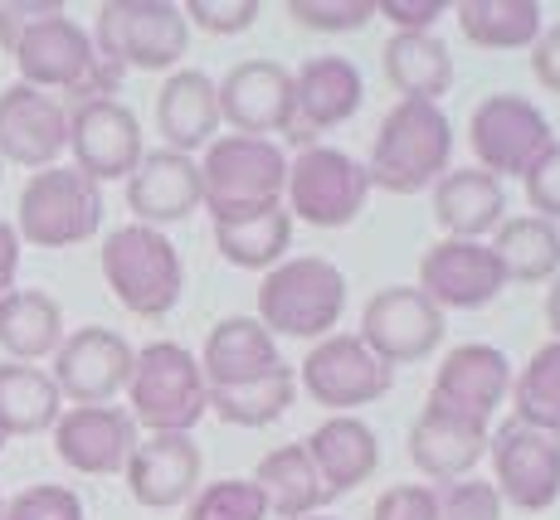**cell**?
<instances>
[{
    "label": "cell",
    "mask_w": 560,
    "mask_h": 520,
    "mask_svg": "<svg viewBox=\"0 0 560 520\" xmlns=\"http://www.w3.org/2000/svg\"><path fill=\"white\" fill-rule=\"evenodd\" d=\"M10 54L20 83L35 93H69L79 103H93V97H113L122 83V73L103 59L79 20L63 15V5H15Z\"/></svg>",
    "instance_id": "6da1fadb"
},
{
    "label": "cell",
    "mask_w": 560,
    "mask_h": 520,
    "mask_svg": "<svg viewBox=\"0 0 560 520\" xmlns=\"http://www.w3.org/2000/svg\"><path fill=\"white\" fill-rule=\"evenodd\" d=\"M454 161V122L439 103H395L375 132L365 180L385 194H415L434 186Z\"/></svg>",
    "instance_id": "7a4b0ae2"
},
{
    "label": "cell",
    "mask_w": 560,
    "mask_h": 520,
    "mask_svg": "<svg viewBox=\"0 0 560 520\" xmlns=\"http://www.w3.org/2000/svg\"><path fill=\"white\" fill-rule=\"evenodd\" d=\"M127 414L147 433H190L210 414V389H205L200 361L176 341H152L137 351L127 375Z\"/></svg>",
    "instance_id": "3957f363"
},
{
    "label": "cell",
    "mask_w": 560,
    "mask_h": 520,
    "mask_svg": "<svg viewBox=\"0 0 560 520\" xmlns=\"http://www.w3.org/2000/svg\"><path fill=\"white\" fill-rule=\"evenodd\" d=\"M341 311H347V277L327 258H283L258 287V321L268 335L327 341Z\"/></svg>",
    "instance_id": "277c9868"
},
{
    "label": "cell",
    "mask_w": 560,
    "mask_h": 520,
    "mask_svg": "<svg viewBox=\"0 0 560 520\" xmlns=\"http://www.w3.org/2000/svg\"><path fill=\"white\" fill-rule=\"evenodd\" d=\"M103 277L113 297L142 321H161L166 311H176L180 292H186V263H180L176 244L147 224H122L107 234Z\"/></svg>",
    "instance_id": "5b68a950"
},
{
    "label": "cell",
    "mask_w": 560,
    "mask_h": 520,
    "mask_svg": "<svg viewBox=\"0 0 560 520\" xmlns=\"http://www.w3.org/2000/svg\"><path fill=\"white\" fill-rule=\"evenodd\" d=\"M93 45L117 73H166L190 49V25L171 0H107L93 20Z\"/></svg>",
    "instance_id": "8992f818"
},
{
    "label": "cell",
    "mask_w": 560,
    "mask_h": 520,
    "mask_svg": "<svg viewBox=\"0 0 560 520\" xmlns=\"http://www.w3.org/2000/svg\"><path fill=\"white\" fill-rule=\"evenodd\" d=\"M103 224V190L83 170L49 166L35 170L20 190L15 204V234L20 244L35 248H73L89 244Z\"/></svg>",
    "instance_id": "52a82bcc"
},
{
    "label": "cell",
    "mask_w": 560,
    "mask_h": 520,
    "mask_svg": "<svg viewBox=\"0 0 560 520\" xmlns=\"http://www.w3.org/2000/svg\"><path fill=\"white\" fill-rule=\"evenodd\" d=\"M283 186H288V156L273 142H258V137H220V142L205 146L200 190H205V204H210L214 220L283 204Z\"/></svg>",
    "instance_id": "ba28073f"
},
{
    "label": "cell",
    "mask_w": 560,
    "mask_h": 520,
    "mask_svg": "<svg viewBox=\"0 0 560 520\" xmlns=\"http://www.w3.org/2000/svg\"><path fill=\"white\" fill-rule=\"evenodd\" d=\"M283 194H288L283 210L293 214V220L312 224V229H347L365 210L371 180H365L361 161L347 156V151L307 146V151H298V161H288Z\"/></svg>",
    "instance_id": "9c48e42d"
},
{
    "label": "cell",
    "mask_w": 560,
    "mask_h": 520,
    "mask_svg": "<svg viewBox=\"0 0 560 520\" xmlns=\"http://www.w3.org/2000/svg\"><path fill=\"white\" fill-rule=\"evenodd\" d=\"M498 496L516 511H551L560 501V433L508 418L488 442Z\"/></svg>",
    "instance_id": "30bf717a"
},
{
    "label": "cell",
    "mask_w": 560,
    "mask_h": 520,
    "mask_svg": "<svg viewBox=\"0 0 560 520\" xmlns=\"http://www.w3.org/2000/svg\"><path fill=\"white\" fill-rule=\"evenodd\" d=\"M468 142L472 156H478V170L502 180V176H526L556 137L541 107H532L516 93H492L472 107Z\"/></svg>",
    "instance_id": "8fae6325"
},
{
    "label": "cell",
    "mask_w": 560,
    "mask_h": 520,
    "mask_svg": "<svg viewBox=\"0 0 560 520\" xmlns=\"http://www.w3.org/2000/svg\"><path fill=\"white\" fill-rule=\"evenodd\" d=\"M298 379H303L312 404L331 409V414H351V409H365V404H375V399L390 394L395 370L365 351L361 335L337 331V335H327V341L312 345Z\"/></svg>",
    "instance_id": "7c38bea8"
},
{
    "label": "cell",
    "mask_w": 560,
    "mask_h": 520,
    "mask_svg": "<svg viewBox=\"0 0 560 520\" xmlns=\"http://www.w3.org/2000/svg\"><path fill=\"white\" fill-rule=\"evenodd\" d=\"M361 345L395 365H415L444 345V311L419 287H381L361 311Z\"/></svg>",
    "instance_id": "4fadbf2b"
},
{
    "label": "cell",
    "mask_w": 560,
    "mask_h": 520,
    "mask_svg": "<svg viewBox=\"0 0 560 520\" xmlns=\"http://www.w3.org/2000/svg\"><path fill=\"white\" fill-rule=\"evenodd\" d=\"M69 151L73 170L103 186V180H127L142 161V122L117 97H93L69 113Z\"/></svg>",
    "instance_id": "5bb4252c"
},
{
    "label": "cell",
    "mask_w": 560,
    "mask_h": 520,
    "mask_svg": "<svg viewBox=\"0 0 560 520\" xmlns=\"http://www.w3.org/2000/svg\"><path fill=\"white\" fill-rule=\"evenodd\" d=\"M132 361L137 351L127 345V335L107 327H79L73 335H63V345L54 351V385L73 409L113 404L127 389Z\"/></svg>",
    "instance_id": "9a60e30c"
},
{
    "label": "cell",
    "mask_w": 560,
    "mask_h": 520,
    "mask_svg": "<svg viewBox=\"0 0 560 520\" xmlns=\"http://www.w3.org/2000/svg\"><path fill=\"white\" fill-rule=\"evenodd\" d=\"M512 394V361L498 345H454L444 355V365L434 370V389H429V404L448 409V414L468 418V424L492 428V414L508 404Z\"/></svg>",
    "instance_id": "2e32d148"
},
{
    "label": "cell",
    "mask_w": 560,
    "mask_h": 520,
    "mask_svg": "<svg viewBox=\"0 0 560 520\" xmlns=\"http://www.w3.org/2000/svg\"><path fill=\"white\" fill-rule=\"evenodd\" d=\"M361 97L365 83L357 63L341 59V54H317L293 73V122H288L283 137L307 151L322 132L351 122L361 113Z\"/></svg>",
    "instance_id": "e0dca14e"
},
{
    "label": "cell",
    "mask_w": 560,
    "mask_h": 520,
    "mask_svg": "<svg viewBox=\"0 0 560 520\" xmlns=\"http://www.w3.org/2000/svg\"><path fill=\"white\" fill-rule=\"evenodd\" d=\"M508 277L498 268L492 244H463V238H439L419 258V292L439 311H478L502 297Z\"/></svg>",
    "instance_id": "ac0fdd59"
},
{
    "label": "cell",
    "mask_w": 560,
    "mask_h": 520,
    "mask_svg": "<svg viewBox=\"0 0 560 520\" xmlns=\"http://www.w3.org/2000/svg\"><path fill=\"white\" fill-rule=\"evenodd\" d=\"M220 93V122L234 127V137H258L288 132L293 122V73L278 59H244L214 83Z\"/></svg>",
    "instance_id": "d6986e66"
},
{
    "label": "cell",
    "mask_w": 560,
    "mask_h": 520,
    "mask_svg": "<svg viewBox=\"0 0 560 520\" xmlns=\"http://www.w3.org/2000/svg\"><path fill=\"white\" fill-rule=\"evenodd\" d=\"M69 146V113L59 97L10 83L0 93V166L49 170Z\"/></svg>",
    "instance_id": "ffe728a7"
},
{
    "label": "cell",
    "mask_w": 560,
    "mask_h": 520,
    "mask_svg": "<svg viewBox=\"0 0 560 520\" xmlns=\"http://www.w3.org/2000/svg\"><path fill=\"white\" fill-rule=\"evenodd\" d=\"M137 448V424L127 409L117 404H89V409H63L54 424V452L63 468L83 476H117L127 472V458Z\"/></svg>",
    "instance_id": "44dd1931"
},
{
    "label": "cell",
    "mask_w": 560,
    "mask_h": 520,
    "mask_svg": "<svg viewBox=\"0 0 560 520\" xmlns=\"http://www.w3.org/2000/svg\"><path fill=\"white\" fill-rule=\"evenodd\" d=\"M200 448L190 442V433H152L137 438L132 458H127V492L147 511H171V506L190 501L200 492Z\"/></svg>",
    "instance_id": "7402d4cb"
},
{
    "label": "cell",
    "mask_w": 560,
    "mask_h": 520,
    "mask_svg": "<svg viewBox=\"0 0 560 520\" xmlns=\"http://www.w3.org/2000/svg\"><path fill=\"white\" fill-rule=\"evenodd\" d=\"M205 204L200 190V166L180 151H142L137 170L127 176V210L137 214V224L161 229V224L190 220Z\"/></svg>",
    "instance_id": "603a6c76"
},
{
    "label": "cell",
    "mask_w": 560,
    "mask_h": 520,
    "mask_svg": "<svg viewBox=\"0 0 560 520\" xmlns=\"http://www.w3.org/2000/svg\"><path fill=\"white\" fill-rule=\"evenodd\" d=\"M492 428L468 424V418L448 414L439 404H424V414L409 428V462L429 476V482H468V472L488 458Z\"/></svg>",
    "instance_id": "cb8c5ba5"
},
{
    "label": "cell",
    "mask_w": 560,
    "mask_h": 520,
    "mask_svg": "<svg viewBox=\"0 0 560 520\" xmlns=\"http://www.w3.org/2000/svg\"><path fill=\"white\" fill-rule=\"evenodd\" d=\"M283 355H278V341L264 331L258 317H224L220 327L205 335L200 351V375L205 389H230V385H249V379H264L273 370H283Z\"/></svg>",
    "instance_id": "d4e9b609"
},
{
    "label": "cell",
    "mask_w": 560,
    "mask_h": 520,
    "mask_svg": "<svg viewBox=\"0 0 560 520\" xmlns=\"http://www.w3.org/2000/svg\"><path fill=\"white\" fill-rule=\"evenodd\" d=\"M312 468L322 476V492L331 496H347L357 492L361 482H371L375 468H381V438H375L371 424H361L357 414H337L327 418L322 428H312V438L303 442Z\"/></svg>",
    "instance_id": "484cf974"
},
{
    "label": "cell",
    "mask_w": 560,
    "mask_h": 520,
    "mask_svg": "<svg viewBox=\"0 0 560 520\" xmlns=\"http://www.w3.org/2000/svg\"><path fill=\"white\" fill-rule=\"evenodd\" d=\"M156 132L166 137V151H190L210 146L214 132H220V93H214V79L200 69H176L166 73L156 93Z\"/></svg>",
    "instance_id": "4316f807"
},
{
    "label": "cell",
    "mask_w": 560,
    "mask_h": 520,
    "mask_svg": "<svg viewBox=\"0 0 560 520\" xmlns=\"http://www.w3.org/2000/svg\"><path fill=\"white\" fill-rule=\"evenodd\" d=\"M434 220L444 238H463V244H482V234H492L508 220V190L488 170H444L434 180Z\"/></svg>",
    "instance_id": "83f0119b"
},
{
    "label": "cell",
    "mask_w": 560,
    "mask_h": 520,
    "mask_svg": "<svg viewBox=\"0 0 560 520\" xmlns=\"http://www.w3.org/2000/svg\"><path fill=\"white\" fill-rule=\"evenodd\" d=\"M249 482L258 486V496H264L268 516H278V520H307L327 506L322 476H317V468H312L303 442L273 448L264 462H258V472L249 476Z\"/></svg>",
    "instance_id": "f1b7e54d"
},
{
    "label": "cell",
    "mask_w": 560,
    "mask_h": 520,
    "mask_svg": "<svg viewBox=\"0 0 560 520\" xmlns=\"http://www.w3.org/2000/svg\"><path fill=\"white\" fill-rule=\"evenodd\" d=\"M214 248H220L224 263L234 268H278L288 258L293 244V214L283 204H268V210H249V214H230V220H214Z\"/></svg>",
    "instance_id": "f546056e"
},
{
    "label": "cell",
    "mask_w": 560,
    "mask_h": 520,
    "mask_svg": "<svg viewBox=\"0 0 560 520\" xmlns=\"http://www.w3.org/2000/svg\"><path fill=\"white\" fill-rule=\"evenodd\" d=\"M63 345V311L49 292L15 287L0 302V351L15 365H35Z\"/></svg>",
    "instance_id": "4dcf8cb0"
},
{
    "label": "cell",
    "mask_w": 560,
    "mask_h": 520,
    "mask_svg": "<svg viewBox=\"0 0 560 520\" xmlns=\"http://www.w3.org/2000/svg\"><path fill=\"white\" fill-rule=\"evenodd\" d=\"M63 414V394L39 365H0V438H35Z\"/></svg>",
    "instance_id": "1f68e13d"
},
{
    "label": "cell",
    "mask_w": 560,
    "mask_h": 520,
    "mask_svg": "<svg viewBox=\"0 0 560 520\" xmlns=\"http://www.w3.org/2000/svg\"><path fill=\"white\" fill-rule=\"evenodd\" d=\"M385 79L400 103H439L454 83V54L434 35H390L385 39Z\"/></svg>",
    "instance_id": "d6a6232c"
},
{
    "label": "cell",
    "mask_w": 560,
    "mask_h": 520,
    "mask_svg": "<svg viewBox=\"0 0 560 520\" xmlns=\"http://www.w3.org/2000/svg\"><path fill=\"white\" fill-rule=\"evenodd\" d=\"M492 253H498V268L508 283H551L560 273V224H546L536 214H516V220L498 224V238H492Z\"/></svg>",
    "instance_id": "836d02e7"
},
{
    "label": "cell",
    "mask_w": 560,
    "mask_h": 520,
    "mask_svg": "<svg viewBox=\"0 0 560 520\" xmlns=\"http://www.w3.org/2000/svg\"><path fill=\"white\" fill-rule=\"evenodd\" d=\"M458 29L478 49H532L541 39L536 0H458Z\"/></svg>",
    "instance_id": "e575fe53"
},
{
    "label": "cell",
    "mask_w": 560,
    "mask_h": 520,
    "mask_svg": "<svg viewBox=\"0 0 560 520\" xmlns=\"http://www.w3.org/2000/svg\"><path fill=\"white\" fill-rule=\"evenodd\" d=\"M298 399V370L283 365V370L249 379V385H230V389H210V409L234 428H268L293 409Z\"/></svg>",
    "instance_id": "d590c367"
},
{
    "label": "cell",
    "mask_w": 560,
    "mask_h": 520,
    "mask_svg": "<svg viewBox=\"0 0 560 520\" xmlns=\"http://www.w3.org/2000/svg\"><path fill=\"white\" fill-rule=\"evenodd\" d=\"M512 418L536 428H556L560 433V341L541 345L532 361L522 365V375H512Z\"/></svg>",
    "instance_id": "8d00e7d4"
},
{
    "label": "cell",
    "mask_w": 560,
    "mask_h": 520,
    "mask_svg": "<svg viewBox=\"0 0 560 520\" xmlns=\"http://www.w3.org/2000/svg\"><path fill=\"white\" fill-rule=\"evenodd\" d=\"M186 520H268V506L249 476H224L190 496Z\"/></svg>",
    "instance_id": "74e56055"
},
{
    "label": "cell",
    "mask_w": 560,
    "mask_h": 520,
    "mask_svg": "<svg viewBox=\"0 0 560 520\" xmlns=\"http://www.w3.org/2000/svg\"><path fill=\"white\" fill-rule=\"evenodd\" d=\"M288 15L317 35H351L375 20V0H288Z\"/></svg>",
    "instance_id": "f35d334b"
},
{
    "label": "cell",
    "mask_w": 560,
    "mask_h": 520,
    "mask_svg": "<svg viewBox=\"0 0 560 520\" xmlns=\"http://www.w3.org/2000/svg\"><path fill=\"white\" fill-rule=\"evenodd\" d=\"M5 520H83V501L69 486L39 482V486H25L20 496H10Z\"/></svg>",
    "instance_id": "ab89813d"
},
{
    "label": "cell",
    "mask_w": 560,
    "mask_h": 520,
    "mask_svg": "<svg viewBox=\"0 0 560 520\" xmlns=\"http://www.w3.org/2000/svg\"><path fill=\"white\" fill-rule=\"evenodd\" d=\"M434 520H502V496L492 482H448L439 486Z\"/></svg>",
    "instance_id": "60d3db41"
},
{
    "label": "cell",
    "mask_w": 560,
    "mask_h": 520,
    "mask_svg": "<svg viewBox=\"0 0 560 520\" xmlns=\"http://www.w3.org/2000/svg\"><path fill=\"white\" fill-rule=\"evenodd\" d=\"M186 25H200L205 35H244L258 20V0H186Z\"/></svg>",
    "instance_id": "b9f144b4"
},
{
    "label": "cell",
    "mask_w": 560,
    "mask_h": 520,
    "mask_svg": "<svg viewBox=\"0 0 560 520\" xmlns=\"http://www.w3.org/2000/svg\"><path fill=\"white\" fill-rule=\"evenodd\" d=\"M522 180H526V204H532L536 220L560 224V142L546 146Z\"/></svg>",
    "instance_id": "7bdbcfd3"
},
{
    "label": "cell",
    "mask_w": 560,
    "mask_h": 520,
    "mask_svg": "<svg viewBox=\"0 0 560 520\" xmlns=\"http://www.w3.org/2000/svg\"><path fill=\"white\" fill-rule=\"evenodd\" d=\"M439 516V486L429 482H405L375 501L371 520H434Z\"/></svg>",
    "instance_id": "ee69618b"
},
{
    "label": "cell",
    "mask_w": 560,
    "mask_h": 520,
    "mask_svg": "<svg viewBox=\"0 0 560 520\" xmlns=\"http://www.w3.org/2000/svg\"><path fill=\"white\" fill-rule=\"evenodd\" d=\"M448 10V0H375V15L390 20L395 35H429V25Z\"/></svg>",
    "instance_id": "f6af8a7d"
},
{
    "label": "cell",
    "mask_w": 560,
    "mask_h": 520,
    "mask_svg": "<svg viewBox=\"0 0 560 520\" xmlns=\"http://www.w3.org/2000/svg\"><path fill=\"white\" fill-rule=\"evenodd\" d=\"M532 73L546 93H560V25L541 29V39L532 45Z\"/></svg>",
    "instance_id": "bcb514c9"
},
{
    "label": "cell",
    "mask_w": 560,
    "mask_h": 520,
    "mask_svg": "<svg viewBox=\"0 0 560 520\" xmlns=\"http://www.w3.org/2000/svg\"><path fill=\"white\" fill-rule=\"evenodd\" d=\"M15 273H20V234L10 220H0V302L15 292Z\"/></svg>",
    "instance_id": "7dc6e473"
},
{
    "label": "cell",
    "mask_w": 560,
    "mask_h": 520,
    "mask_svg": "<svg viewBox=\"0 0 560 520\" xmlns=\"http://www.w3.org/2000/svg\"><path fill=\"white\" fill-rule=\"evenodd\" d=\"M546 327H551L560 341V273L551 277V292H546Z\"/></svg>",
    "instance_id": "c3c4849f"
},
{
    "label": "cell",
    "mask_w": 560,
    "mask_h": 520,
    "mask_svg": "<svg viewBox=\"0 0 560 520\" xmlns=\"http://www.w3.org/2000/svg\"><path fill=\"white\" fill-rule=\"evenodd\" d=\"M10 39H15V0H0V45L10 49Z\"/></svg>",
    "instance_id": "681fc988"
},
{
    "label": "cell",
    "mask_w": 560,
    "mask_h": 520,
    "mask_svg": "<svg viewBox=\"0 0 560 520\" xmlns=\"http://www.w3.org/2000/svg\"><path fill=\"white\" fill-rule=\"evenodd\" d=\"M0 520H5V501H0Z\"/></svg>",
    "instance_id": "f907efd6"
},
{
    "label": "cell",
    "mask_w": 560,
    "mask_h": 520,
    "mask_svg": "<svg viewBox=\"0 0 560 520\" xmlns=\"http://www.w3.org/2000/svg\"><path fill=\"white\" fill-rule=\"evenodd\" d=\"M307 520H327V516H307Z\"/></svg>",
    "instance_id": "816d5d0a"
},
{
    "label": "cell",
    "mask_w": 560,
    "mask_h": 520,
    "mask_svg": "<svg viewBox=\"0 0 560 520\" xmlns=\"http://www.w3.org/2000/svg\"><path fill=\"white\" fill-rule=\"evenodd\" d=\"M0 442H5V438H0Z\"/></svg>",
    "instance_id": "f5cc1de1"
}]
</instances>
